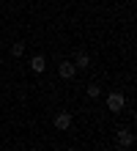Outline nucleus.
<instances>
[{
  "instance_id": "nucleus-1",
  "label": "nucleus",
  "mask_w": 137,
  "mask_h": 151,
  "mask_svg": "<svg viewBox=\"0 0 137 151\" xmlns=\"http://www.w3.org/2000/svg\"><path fill=\"white\" fill-rule=\"evenodd\" d=\"M123 104H126V96H123L121 91H113V93L107 96V110H110V113H121Z\"/></svg>"
},
{
  "instance_id": "nucleus-2",
  "label": "nucleus",
  "mask_w": 137,
  "mask_h": 151,
  "mask_svg": "<svg viewBox=\"0 0 137 151\" xmlns=\"http://www.w3.org/2000/svg\"><path fill=\"white\" fill-rule=\"evenodd\" d=\"M55 129H60V132H66L69 127H71V113L69 110H60V113H55Z\"/></svg>"
},
{
  "instance_id": "nucleus-3",
  "label": "nucleus",
  "mask_w": 137,
  "mask_h": 151,
  "mask_svg": "<svg viewBox=\"0 0 137 151\" xmlns=\"http://www.w3.org/2000/svg\"><path fill=\"white\" fill-rule=\"evenodd\" d=\"M115 143H118V148H129V146L134 143V135H132L129 129H121V132L115 135Z\"/></svg>"
},
{
  "instance_id": "nucleus-4",
  "label": "nucleus",
  "mask_w": 137,
  "mask_h": 151,
  "mask_svg": "<svg viewBox=\"0 0 137 151\" xmlns=\"http://www.w3.org/2000/svg\"><path fill=\"white\" fill-rule=\"evenodd\" d=\"M74 72H77V66L71 63V60H60V63H58V74H60L63 80H71V77H74Z\"/></svg>"
},
{
  "instance_id": "nucleus-5",
  "label": "nucleus",
  "mask_w": 137,
  "mask_h": 151,
  "mask_svg": "<svg viewBox=\"0 0 137 151\" xmlns=\"http://www.w3.org/2000/svg\"><path fill=\"white\" fill-rule=\"evenodd\" d=\"M30 69H33V74H41L44 69H47V60H44L41 55H36V58L30 60Z\"/></svg>"
},
{
  "instance_id": "nucleus-6",
  "label": "nucleus",
  "mask_w": 137,
  "mask_h": 151,
  "mask_svg": "<svg viewBox=\"0 0 137 151\" xmlns=\"http://www.w3.org/2000/svg\"><path fill=\"white\" fill-rule=\"evenodd\" d=\"M74 66H77V69H88V66H90V58L85 55V52H77V58H74Z\"/></svg>"
},
{
  "instance_id": "nucleus-7",
  "label": "nucleus",
  "mask_w": 137,
  "mask_h": 151,
  "mask_svg": "<svg viewBox=\"0 0 137 151\" xmlns=\"http://www.w3.org/2000/svg\"><path fill=\"white\" fill-rule=\"evenodd\" d=\"M22 52H25V41H14V44H11V55H14V58H19Z\"/></svg>"
},
{
  "instance_id": "nucleus-8",
  "label": "nucleus",
  "mask_w": 137,
  "mask_h": 151,
  "mask_svg": "<svg viewBox=\"0 0 137 151\" xmlns=\"http://www.w3.org/2000/svg\"><path fill=\"white\" fill-rule=\"evenodd\" d=\"M99 91H102V88H99L96 83H90V85H88V96H90V99H96V96H99Z\"/></svg>"
}]
</instances>
